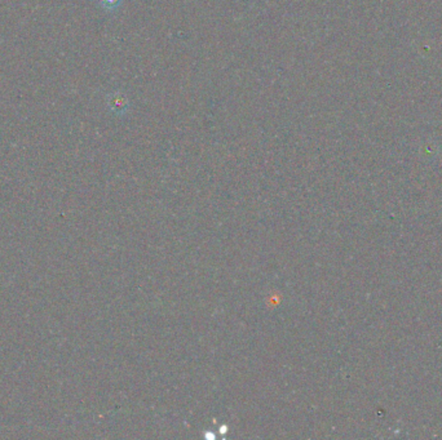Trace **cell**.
Segmentation results:
<instances>
[{
  "label": "cell",
  "mask_w": 442,
  "mask_h": 440,
  "mask_svg": "<svg viewBox=\"0 0 442 440\" xmlns=\"http://www.w3.org/2000/svg\"><path fill=\"white\" fill-rule=\"evenodd\" d=\"M108 105H109V107L113 110L114 113L116 114L125 113L127 107H128V102L125 100V96L121 94V93L112 94L109 97Z\"/></svg>",
  "instance_id": "cell-1"
},
{
  "label": "cell",
  "mask_w": 442,
  "mask_h": 440,
  "mask_svg": "<svg viewBox=\"0 0 442 440\" xmlns=\"http://www.w3.org/2000/svg\"><path fill=\"white\" fill-rule=\"evenodd\" d=\"M99 1L102 7L108 11H113L115 8H118L122 3V0H99Z\"/></svg>",
  "instance_id": "cell-2"
}]
</instances>
